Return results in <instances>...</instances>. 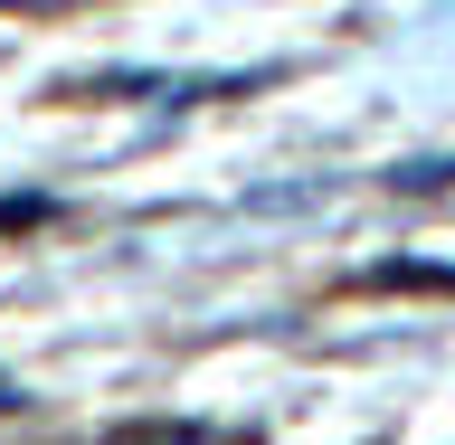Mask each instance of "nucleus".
I'll return each instance as SVG.
<instances>
[{
	"label": "nucleus",
	"mask_w": 455,
	"mask_h": 445,
	"mask_svg": "<svg viewBox=\"0 0 455 445\" xmlns=\"http://www.w3.org/2000/svg\"><path fill=\"white\" fill-rule=\"evenodd\" d=\"M455 180V162H408V171H389V190H446Z\"/></svg>",
	"instance_id": "obj_2"
},
{
	"label": "nucleus",
	"mask_w": 455,
	"mask_h": 445,
	"mask_svg": "<svg viewBox=\"0 0 455 445\" xmlns=\"http://www.w3.org/2000/svg\"><path fill=\"white\" fill-rule=\"evenodd\" d=\"M0 408H20V379H0Z\"/></svg>",
	"instance_id": "obj_5"
},
{
	"label": "nucleus",
	"mask_w": 455,
	"mask_h": 445,
	"mask_svg": "<svg viewBox=\"0 0 455 445\" xmlns=\"http://www.w3.org/2000/svg\"><path fill=\"white\" fill-rule=\"evenodd\" d=\"M0 10H85V0H0Z\"/></svg>",
	"instance_id": "obj_4"
},
{
	"label": "nucleus",
	"mask_w": 455,
	"mask_h": 445,
	"mask_svg": "<svg viewBox=\"0 0 455 445\" xmlns=\"http://www.w3.org/2000/svg\"><path fill=\"white\" fill-rule=\"evenodd\" d=\"M370 284H446L455 294V275H436V266H370Z\"/></svg>",
	"instance_id": "obj_3"
},
{
	"label": "nucleus",
	"mask_w": 455,
	"mask_h": 445,
	"mask_svg": "<svg viewBox=\"0 0 455 445\" xmlns=\"http://www.w3.org/2000/svg\"><path fill=\"white\" fill-rule=\"evenodd\" d=\"M95 445H247V436L199 426V417H142V426H114V436H95Z\"/></svg>",
	"instance_id": "obj_1"
}]
</instances>
